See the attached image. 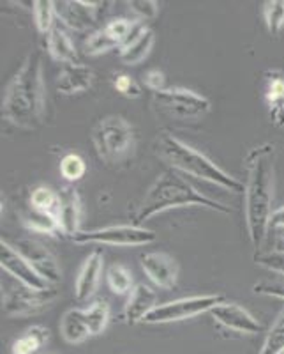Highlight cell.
Instances as JSON below:
<instances>
[{
  "instance_id": "6da1fadb",
  "label": "cell",
  "mask_w": 284,
  "mask_h": 354,
  "mask_svg": "<svg viewBox=\"0 0 284 354\" xmlns=\"http://www.w3.org/2000/svg\"><path fill=\"white\" fill-rule=\"evenodd\" d=\"M274 160V144L256 145L245 156L244 218L249 241L256 254L263 248L272 216Z\"/></svg>"
},
{
  "instance_id": "7a4b0ae2",
  "label": "cell",
  "mask_w": 284,
  "mask_h": 354,
  "mask_svg": "<svg viewBox=\"0 0 284 354\" xmlns=\"http://www.w3.org/2000/svg\"><path fill=\"white\" fill-rule=\"evenodd\" d=\"M44 115L46 85L43 78V59L37 50H32L6 88L2 119L25 131H34L43 124Z\"/></svg>"
},
{
  "instance_id": "3957f363",
  "label": "cell",
  "mask_w": 284,
  "mask_h": 354,
  "mask_svg": "<svg viewBox=\"0 0 284 354\" xmlns=\"http://www.w3.org/2000/svg\"><path fill=\"white\" fill-rule=\"evenodd\" d=\"M176 207H205V209L217 211L223 214L233 213L230 205L203 195L187 179H184V176L172 169L159 174L154 185L148 188L136 214H134V225L141 227V223H145L156 214L176 209Z\"/></svg>"
},
{
  "instance_id": "277c9868",
  "label": "cell",
  "mask_w": 284,
  "mask_h": 354,
  "mask_svg": "<svg viewBox=\"0 0 284 354\" xmlns=\"http://www.w3.org/2000/svg\"><path fill=\"white\" fill-rule=\"evenodd\" d=\"M159 151L164 160L168 161L176 172L187 174V176L212 183V185L233 192V194L244 195V183L230 176L226 170L216 165L207 154L187 145L181 138L173 137L170 133H163L159 138Z\"/></svg>"
},
{
  "instance_id": "5b68a950",
  "label": "cell",
  "mask_w": 284,
  "mask_h": 354,
  "mask_svg": "<svg viewBox=\"0 0 284 354\" xmlns=\"http://www.w3.org/2000/svg\"><path fill=\"white\" fill-rule=\"evenodd\" d=\"M92 144L103 163L119 167L134 154V128L122 115H108L101 119L92 129Z\"/></svg>"
},
{
  "instance_id": "8992f818",
  "label": "cell",
  "mask_w": 284,
  "mask_h": 354,
  "mask_svg": "<svg viewBox=\"0 0 284 354\" xmlns=\"http://www.w3.org/2000/svg\"><path fill=\"white\" fill-rule=\"evenodd\" d=\"M152 106L159 115L173 121H200L210 112V101L194 91L182 87L164 88L154 93Z\"/></svg>"
},
{
  "instance_id": "52a82bcc",
  "label": "cell",
  "mask_w": 284,
  "mask_h": 354,
  "mask_svg": "<svg viewBox=\"0 0 284 354\" xmlns=\"http://www.w3.org/2000/svg\"><path fill=\"white\" fill-rule=\"evenodd\" d=\"M224 303L221 294H201V296H187V298L175 299V301L157 305L150 314L145 317V324H168V322L185 321L196 315L210 312L217 305Z\"/></svg>"
},
{
  "instance_id": "ba28073f",
  "label": "cell",
  "mask_w": 284,
  "mask_h": 354,
  "mask_svg": "<svg viewBox=\"0 0 284 354\" xmlns=\"http://www.w3.org/2000/svg\"><path fill=\"white\" fill-rule=\"evenodd\" d=\"M157 239V234L154 230H148L140 225H110L103 229L94 230H80L72 238V241L78 245H87V243H96V245H110V246H145L150 245Z\"/></svg>"
},
{
  "instance_id": "9c48e42d",
  "label": "cell",
  "mask_w": 284,
  "mask_h": 354,
  "mask_svg": "<svg viewBox=\"0 0 284 354\" xmlns=\"http://www.w3.org/2000/svg\"><path fill=\"white\" fill-rule=\"evenodd\" d=\"M57 298H59L57 287L39 290L18 283L11 287L2 298V312L8 317H28L52 305Z\"/></svg>"
},
{
  "instance_id": "30bf717a",
  "label": "cell",
  "mask_w": 284,
  "mask_h": 354,
  "mask_svg": "<svg viewBox=\"0 0 284 354\" xmlns=\"http://www.w3.org/2000/svg\"><path fill=\"white\" fill-rule=\"evenodd\" d=\"M8 241V239H6ZM12 248L17 250L18 254L32 266L34 270L41 274V277L50 283V286L57 287V283L62 280V271L59 259L55 257L52 250L41 241L32 238H18L8 241Z\"/></svg>"
},
{
  "instance_id": "8fae6325",
  "label": "cell",
  "mask_w": 284,
  "mask_h": 354,
  "mask_svg": "<svg viewBox=\"0 0 284 354\" xmlns=\"http://www.w3.org/2000/svg\"><path fill=\"white\" fill-rule=\"evenodd\" d=\"M103 2H87V0H62L55 2L57 20L74 32H87L96 25Z\"/></svg>"
},
{
  "instance_id": "7c38bea8",
  "label": "cell",
  "mask_w": 284,
  "mask_h": 354,
  "mask_svg": "<svg viewBox=\"0 0 284 354\" xmlns=\"http://www.w3.org/2000/svg\"><path fill=\"white\" fill-rule=\"evenodd\" d=\"M0 268L8 274H11L18 283H23L32 289L44 290L53 287L4 238L0 239Z\"/></svg>"
},
{
  "instance_id": "4fadbf2b",
  "label": "cell",
  "mask_w": 284,
  "mask_h": 354,
  "mask_svg": "<svg viewBox=\"0 0 284 354\" xmlns=\"http://www.w3.org/2000/svg\"><path fill=\"white\" fill-rule=\"evenodd\" d=\"M208 314L212 315L214 321L219 322L221 326L236 331V333L258 335L261 331V324L258 322V319L239 303L224 301L210 310Z\"/></svg>"
},
{
  "instance_id": "5bb4252c",
  "label": "cell",
  "mask_w": 284,
  "mask_h": 354,
  "mask_svg": "<svg viewBox=\"0 0 284 354\" xmlns=\"http://www.w3.org/2000/svg\"><path fill=\"white\" fill-rule=\"evenodd\" d=\"M141 268L148 280L159 289H173L179 280V264L164 252H148L141 257Z\"/></svg>"
},
{
  "instance_id": "9a60e30c",
  "label": "cell",
  "mask_w": 284,
  "mask_h": 354,
  "mask_svg": "<svg viewBox=\"0 0 284 354\" xmlns=\"http://www.w3.org/2000/svg\"><path fill=\"white\" fill-rule=\"evenodd\" d=\"M61 195V205H59V225H61V234L68 238H74L80 232L81 225V214H83V204L78 189L74 186H64L59 192Z\"/></svg>"
},
{
  "instance_id": "2e32d148",
  "label": "cell",
  "mask_w": 284,
  "mask_h": 354,
  "mask_svg": "<svg viewBox=\"0 0 284 354\" xmlns=\"http://www.w3.org/2000/svg\"><path fill=\"white\" fill-rule=\"evenodd\" d=\"M96 82L92 68L74 62V64L62 66L59 77H57V91L64 96H72V94H80L90 91Z\"/></svg>"
},
{
  "instance_id": "e0dca14e",
  "label": "cell",
  "mask_w": 284,
  "mask_h": 354,
  "mask_svg": "<svg viewBox=\"0 0 284 354\" xmlns=\"http://www.w3.org/2000/svg\"><path fill=\"white\" fill-rule=\"evenodd\" d=\"M103 266L104 257L101 250H94L92 254H88V257L85 259L80 271H78L77 282H74L77 301H87L88 298H92V294L96 292L97 286H99Z\"/></svg>"
},
{
  "instance_id": "ac0fdd59",
  "label": "cell",
  "mask_w": 284,
  "mask_h": 354,
  "mask_svg": "<svg viewBox=\"0 0 284 354\" xmlns=\"http://www.w3.org/2000/svg\"><path fill=\"white\" fill-rule=\"evenodd\" d=\"M157 294L152 287L145 286V283H138L132 287L129 299L124 306V321L129 326H134L138 322H143L154 308H156Z\"/></svg>"
},
{
  "instance_id": "d6986e66",
  "label": "cell",
  "mask_w": 284,
  "mask_h": 354,
  "mask_svg": "<svg viewBox=\"0 0 284 354\" xmlns=\"http://www.w3.org/2000/svg\"><path fill=\"white\" fill-rule=\"evenodd\" d=\"M267 77L265 101L268 105V113L276 128H284V75L272 71L267 73Z\"/></svg>"
},
{
  "instance_id": "ffe728a7",
  "label": "cell",
  "mask_w": 284,
  "mask_h": 354,
  "mask_svg": "<svg viewBox=\"0 0 284 354\" xmlns=\"http://www.w3.org/2000/svg\"><path fill=\"white\" fill-rule=\"evenodd\" d=\"M46 48L48 53L52 55L53 61L62 62V64H74L78 61V50L72 43L71 37L65 34V30L59 25L52 28L46 36Z\"/></svg>"
},
{
  "instance_id": "44dd1931",
  "label": "cell",
  "mask_w": 284,
  "mask_h": 354,
  "mask_svg": "<svg viewBox=\"0 0 284 354\" xmlns=\"http://www.w3.org/2000/svg\"><path fill=\"white\" fill-rule=\"evenodd\" d=\"M154 43H156V36L150 28H145L143 32L138 34L136 37L129 39L128 43L119 50V59L124 62L125 66H136L141 61H145L152 50Z\"/></svg>"
},
{
  "instance_id": "7402d4cb",
  "label": "cell",
  "mask_w": 284,
  "mask_h": 354,
  "mask_svg": "<svg viewBox=\"0 0 284 354\" xmlns=\"http://www.w3.org/2000/svg\"><path fill=\"white\" fill-rule=\"evenodd\" d=\"M61 335L68 344H81L88 337H92L85 321L83 308H71L62 315Z\"/></svg>"
},
{
  "instance_id": "603a6c76",
  "label": "cell",
  "mask_w": 284,
  "mask_h": 354,
  "mask_svg": "<svg viewBox=\"0 0 284 354\" xmlns=\"http://www.w3.org/2000/svg\"><path fill=\"white\" fill-rule=\"evenodd\" d=\"M20 221L21 225L27 230H30V232L44 234V236H57V234H61V225H59L57 216L48 213H41V211L34 209L32 205H28V207H25L21 211Z\"/></svg>"
},
{
  "instance_id": "cb8c5ba5",
  "label": "cell",
  "mask_w": 284,
  "mask_h": 354,
  "mask_svg": "<svg viewBox=\"0 0 284 354\" xmlns=\"http://www.w3.org/2000/svg\"><path fill=\"white\" fill-rule=\"evenodd\" d=\"M50 338V330L44 326H32L28 328L21 337H18L14 342H12V354H36L44 344L48 342Z\"/></svg>"
},
{
  "instance_id": "d4e9b609",
  "label": "cell",
  "mask_w": 284,
  "mask_h": 354,
  "mask_svg": "<svg viewBox=\"0 0 284 354\" xmlns=\"http://www.w3.org/2000/svg\"><path fill=\"white\" fill-rule=\"evenodd\" d=\"M85 321L88 324V330L92 337L103 333L110 322V305L104 299H97L88 308H83Z\"/></svg>"
},
{
  "instance_id": "484cf974",
  "label": "cell",
  "mask_w": 284,
  "mask_h": 354,
  "mask_svg": "<svg viewBox=\"0 0 284 354\" xmlns=\"http://www.w3.org/2000/svg\"><path fill=\"white\" fill-rule=\"evenodd\" d=\"M30 205L41 213H48L57 216L59 205H61V195L48 186H37L30 194Z\"/></svg>"
},
{
  "instance_id": "4316f807",
  "label": "cell",
  "mask_w": 284,
  "mask_h": 354,
  "mask_svg": "<svg viewBox=\"0 0 284 354\" xmlns=\"http://www.w3.org/2000/svg\"><path fill=\"white\" fill-rule=\"evenodd\" d=\"M106 282L110 290L116 296H125L132 290V274L124 264H112L106 271Z\"/></svg>"
},
{
  "instance_id": "83f0119b",
  "label": "cell",
  "mask_w": 284,
  "mask_h": 354,
  "mask_svg": "<svg viewBox=\"0 0 284 354\" xmlns=\"http://www.w3.org/2000/svg\"><path fill=\"white\" fill-rule=\"evenodd\" d=\"M115 48L121 50V46H119L116 41H113L112 37L108 36V32H106L104 28L94 30V32L88 34L87 39L83 41V52L90 57L103 55V53H108Z\"/></svg>"
},
{
  "instance_id": "f1b7e54d",
  "label": "cell",
  "mask_w": 284,
  "mask_h": 354,
  "mask_svg": "<svg viewBox=\"0 0 284 354\" xmlns=\"http://www.w3.org/2000/svg\"><path fill=\"white\" fill-rule=\"evenodd\" d=\"M32 12L37 30L44 36H48L50 30L55 27V2H52V0H36V2H32Z\"/></svg>"
},
{
  "instance_id": "f546056e",
  "label": "cell",
  "mask_w": 284,
  "mask_h": 354,
  "mask_svg": "<svg viewBox=\"0 0 284 354\" xmlns=\"http://www.w3.org/2000/svg\"><path fill=\"white\" fill-rule=\"evenodd\" d=\"M263 18L268 32L277 36L284 28V0H267L263 4Z\"/></svg>"
},
{
  "instance_id": "4dcf8cb0",
  "label": "cell",
  "mask_w": 284,
  "mask_h": 354,
  "mask_svg": "<svg viewBox=\"0 0 284 354\" xmlns=\"http://www.w3.org/2000/svg\"><path fill=\"white\" fill-rule=\"evenodd\" d=\"M281 351H284V310L277 315L258 354H279Z\"/></svg>"
},
{
  "instance_id": "1f68e13d",
  "label": "cell",
  "mask_w": 284,
  "mask_h": 354,
  "mask_svg": "<svg viewBox=\"0 0 284 354\" xmlns=\"http://www.w3.org/2000/svg\"><path fill=\"white\" fill-rule=\"evenodd\" d=\"M61 174L68 183H78L87 174V163L80 154L69 153L61 160Z\"/></svg>"
},
{
  "instance_id": "d6a6232c",
  "label": "cell",
  "mask_w": 284,
  "mask_h": 354,
  "mask_svg": "<svg viewBox=\"0 0 284 354\" xmlns=\"http://www.w3.org/2000/svg\"><path fill=\"white\" fill-rule=\"evenodd\" d=\"M138 21H131L128 20V18H115V20L108 21V24L104 25V30L108 32V36L112 37L113 41H116L119 43V46H124L125 43L129 41V37H131L132 30H134V27H136Z\"/></svg>"
},
{
  "instance_id": "836d02e7",
  "label": "cell",
  "mask_w": 284,
  "mask_h": 354,
  "mask_svg": "<svg viewBox=\"0 0 284 354\" xmlns=\"http://www.w3.org/2000/svg\"><path fill=\"white\" fill-rule=\"evenodd\" d=\"M128 6L132 15L141 21L156 20L159 15V4L156 0H129Z\"/></svg>"
},
{
  "instance_id": "e575fe53",
  "label": "cell",
  "mask_w": 284,
  "mask_h": 354,
  "mask_svg": "<svg viewBox=\"0 0 284 354\" xmlns=\"http://www.w3.org/2000/svg\"><path fill=\"white\" fill-rule=\"evenodd\" d=\"M254 262L265 270L284 277V254H272V252H260L254 255Z\"/></svg>"
},
{
  "instance_id": "d590c367",
  "label": "cell",
  "mask_w": 284,
  "mask_h": 354,
  "mask_svg": "<svg viewBox=\"0 0 284 354\" xmlns=\"http://www.w3.org/2000/svg\"><path fill=\"white\" fill-rule=\"evenodd\" d=\"M113 87L116 88V93H121L129 100H136L141 96V87L129 75H116L113 80Z\"/></svg>"
},
{
  "instance_id": "8d00e7d4",
  "label": "cell",
  "mask_w": 284,
  "mask_h": 354,
  "mask_svg": "<svg viewBox=\"0 0 284 354\" xmlns=\"http://www.w3.org/2000/svg\"><path fill=\"white\" fill-rule=\"evenodd\" d=\"M265 245H267V252H272V254H284V225L268 227Z\"/></svg>"
},
{
  "instance_id": "74e56055",
  "label": "cell",
  "mask_w": 284,
  "mask_h": 354,
  "mask_svg": "<svg viewBox=\"0 0 284 354\" xmlns=\"http://www.w3.org/2000/svg\"><path fill=\"white\" fill-rule=\"evenodd\" d=\"M252 290L256 294H263V296L284 299V282H260L252 287Z\"/></svg>"
},
{
  "instance_id": "f35d334b",
  "label": "cell",
  "mask_w": 284,
  "mask_h": 354,
  "mask_svg": "<svg viewBox=\"0 0 284 354\" xmlns=\"http://www.w3.org/2000/svg\"><path fill=\"white\" fill-rule=\"evenodd\" d=\"M143 82L150 91L154 93H161L164 91V84H166V78H164V73L159 71V69H148L143 75Z\"/></svg>"
},
{
  "instance_id": "ab89813d",
  "label": "cell",
  "mask_w": 284,
  "mask_h": 354,
  "mask_svg": "<svg viewBox=\"0 0 284 354\" xmlns=\"http://www.w3.org/2000/svg\"><path fill=\"white\" fill-rule=\"evenodd\" d=\"M284 225V205L279 207V209L272 211V216H270V225L268 227H277Z\"/></svg>"
},
{
  "instance_id": "60d3db41",
  "label": "cell",
  "mask_w": 284,
  "mask_h": 354,
  "mask_svg": "<svg viewBox=\"0 0 284 354\" xmlns=\"http://www.w3.org/2000/svg\"><path fill=\"white\" fill-rule=\"evenodd\" d=\"M279 354H284V351H281V353Z\"/></svg>"
}]
</instances>
